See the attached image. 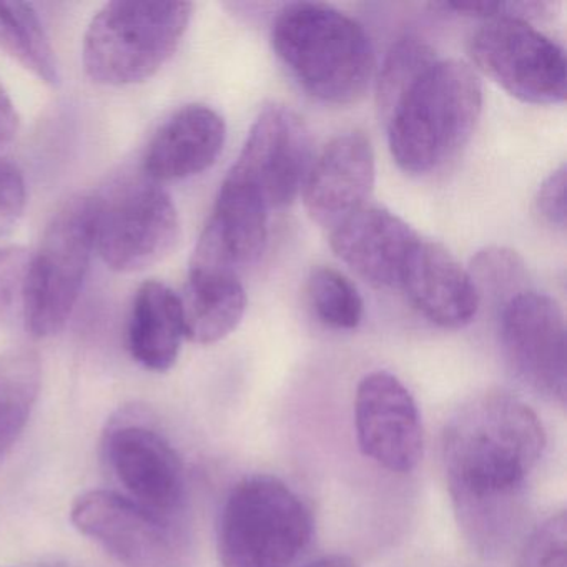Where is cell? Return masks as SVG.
Listing matches in <instances>:
<instances>
[{"mask_svg": "<svg viewBox=\"0 0 567 567\" xmlns=\"http://www.w3.org/2000/svg\"><path fill=\"white\" fill-rule=\"evenodd\" d=\"M227 137L224 117L208 105H185L175 112L148 145L144 175L174 182L202 174L215 164Z\"/></svg>", "mask_w": 567, "mask_h": 567, "instance_id": "cell-18", "label": "cell"}, {"mask_svg": "<svg viewBox=\"0 0 567 567\" xmlns=\"http://www.w3.org/2000/svg\"><path fill=\"white\" fill-rule=\"evenodd\" d=\"M95 197L78 195L62 205L32 254L24 327L32 337L59 333L81 297L95 250Z\"/></svg>", "mask_w": 567, "mask_h": 567, "instance_id": "cell-6", "label": "cell"}, {"mask_svg": "<svg viewBox=\"0 0 567 567\" xmlns=\"http://www.w3.org/2000/svg\"><path fill=\"white\" fill-rule=\"evenodd\" d=\"M400 287L423 317L441 328L466 327L476 318L481 298L470 271L444 245L420 238Z\"/></svg>", "mask_w": 567, "mask_h": 567, "instance_id": "cell-17", "label": "cell"}, {"mask_svg": "<svg viewBox=\"0 0 567 567\" xmlns=\"http://www.w3.org/2000/svg\"><path fill=\"white\" fill-rule=\"evenodd\" d=\"M19 132V114L0 82V147L11 144Z\"/></svg>", "mask_w": 567, "mask_h": 567, "instance_id": "cell-31", "label": "cell"}, {"mask_svg": "<svg viewBox=\"0 0 567 567\" xmlns=\"http://www.w3.org/2000/svg\"><path fill=\"white\" fill-rule=\"evenodd\" d=\"M470 55L487 78L526 104L554 105L566 99V54L529 22L484 21L470 41Z\"/></svg>", "mask_w": 567, "mask_h": 567, "instance_id": "cell-8", "label": "cell"}, {"mask_svg": "<svg viewBox=\"0 0 567 567\" xmlns=\"http://www.w3.org/2000/svg\"><path fill=\"white\" fill-rule=\"evenodd\" d=\"M374 184V154L363 132L334 137L315 158L301 195L315 224L334 227L364 207Z\"/></svg>", "mask_w": 567, "mask_h": 567, "instance_id": "cell-14", "label": "cell"}, {"mask_svg": "<svg viewBox=\"0 0 567 567\" xmlns=\"http://www.w3.org/2000/svg\"><path fill=\"white\" fill-rule=\"evenodd\" d=\"M546 447L536 411L506 391L467 401L444 430L443 463L457 523L481 553L506 543Z\"/></svg>", "mask_w": 567, "mask_h": 567, "instance_id": "cell-1", "label": "cell"}, {"mask_svg": "<svg viewBox=\"0 0 567 567\" xmlns=\"http://www.w3.org/2000/svg\"><path fill=\"white\" fill-rule=\"evenodd\" d=\"M42 383L41 358L29 348L0 354V457L24 431Z\"/></svg>", "mask_w": 567, "mask_h": 567, "instance_id": "cell-21", "label": "cell"}, {"mask_svg": "<svg viewBox=\"0 0 567 567\" xmlns=\"http://www.w3.org/2000/svg\"><path fill=\"white\" fill-rule=\"evenodd\" d=\"M467 271L480 298L487 293L497 300L503 298L504 305L514 295L526 290L524 261L509 248L489 247L477 251Z\"/></svg>", "mask_w": 567, "mask_h": 567, "instance_id": "cell-25", "label": "cell"}, {"mask_svg": "<svg viewBox=\"0 0 567 567\" xmlns=\"http://www.w3.org/2000/svg\"><path fill=\"white\" fill-rule=\"evenodd\" d=\"M28 204L24 177L12 162L0 155V237L11 234Z\"/></svg>", "mask_w": 567, "mask_h": 567, "instance_id": "cell-29", "label": "cell"}, {"mask_svg": "<svg viewBox=\"0 0 567 567\" xmlns=\"http://www.w3.org/2000/svg\"><path fill=\"white\" fill-rule=\"evenodd\" d=\"M104 456L127 497L135 503L165 520L184 506V464L167 437L155 427L135 421L125 411L109 424Z\"/></svg>", "mask_w": 567, "mask_h": 567, "instance_id": "cell-11", "label": "cell"}, {"mask_svg": "<svg viewBox=\"0 0 567 567\" xmlns=\"http://www.w3.org/2000/svg\"><path fill=\"white\" fill-rule=\"evenodd\" d=\"M305 567H358V564L353 559L347 556H327L321 559L315 560V563L308 564Z\"/></svg>", "mask_w": 567, "mask_h": 567, "instance_id": "cell-32", "label": "cell"}, {"mask_svg": "<svg viewBox=\"0 0 567 567\" xmlns=\"http://www.w3.org/2000/svg\"><path fill=\"white\" fill-rule=\"evenodd\" d=\"M190 2H111L89 24L84 68L95 84H141L177 51L190 24Z\"/></svg>", "mask_w": 567, "mask_h": 567, "instance_id": "cell-4", "label": "cell"}, {"mask_svg": "<svg viewBox=\"0 0 567 567\" xmlns=\"http://www.w3.org/2000/svg\"><path fill=\"white\" fill-rule=\"evenodd\" d=\"M268 210L251 188L225 178L214 212L192 255L190 270L238 275L264 254Z\"/></svg>", "mask_w": 567, "mask_h": 567, "instance_id": "cell-15", "label": "cell"}, {"mask_svg": "<svg viewBox=\"0 0 567 567\" xmlns=\"http://www.w3.org/2000/svg\"><path fill=\"white\" fill-rule=\"evenodd\" d=\"M420 235L393 212L374 205L331 230V248L358 277L378 288L400 287L408 258Z\"/></svg>", "mask_w": 567, "mask_h": 567, "instance_id": "cell-16", "label": "cell"}, {"mask_svg": "<svg viewBox=\"0 0 567 567\" xmlns=\"http://www.w3.org/2000/svg\"><path fill=\"white\" fill-rule=\"evenodd\" d=\"M354 430L361 453L391 473H411L423 460L420 408L400 378L388 371H373L358 383Z\"/></svg>", "mask_w": 567, "mask_h": 567, "instance_id": "cell-12", "label": "cell"}, {"mask_svg": "<svg viewBox=\"0 0 567 567\" xmlns=\"http://www.w3.org/2000/svg\"><path fill=\"white\" fill-rule=\"evenodd\" d=\"M499 333L514 373L536 393L566 406V321L559 303L539 291H520L501 307Z\"/></svg>", "mask_w": 567, "mask_h": 567, "instance_id": "cell-10", "label": "cell"}, {"mask_svg": "<svg viewBox=\"0 0 567 567\" xmlns=\"http://www.w3.org/2000/svg\"><path fill=\"white\" fill-rule=\"evenodd\" d=\"M271 45L295 81L318 101H360L377 69L363 25L318 2L285 6L271 25Z\"/></svg>", "mask_w": 567, "mask_h": 567, "instance_id": "cell-2", "label": "cell"}, {"mask_svg": "<svg viewBox=\"0 0 567 567\" xmlns=\"http://www.w3.org/2000/svg\"><path fill=\"white\" fill-rule=\"evenodd\" d=\"M313 144L303 118L287 105H267L227 178L251 188L268 210L290 205L301 194L313 164Z\"/></svg>", "mask_w": 567, "mask_h": 567, "instance_id": "cell-9", "label": "cell"}, {"mask_svg": "<svg viewBox=\"0 0 567 567\" xmlns=\"http://www.w3.org/2000/svg\"><path fill=\"white\" fill-rule=\"evenodd\" d=\"M308 298L321 323L334 330H354L363 320L364 303L358 288L341 271L317 267L308 277Z\"/></svg>", "mask_w": 567, "mask_h": 567, "instance_id": "cell-24", "label": "cell"}, {"mask_svg": "<svg viewBox=\"0 0 567 567\" xmlns=\"http://www.w3.org/2000/svg\"><path fill=\"white\" fill-rule=\"evenodd\" d=\"M313 536L305 501L278 477L254 474L235 484L221 509V567H290Z\"/></svg>", "mask_w": 567, "mask_h": 567, "instance_id": "cell-5", "label": "cell"}, {"mask_svg": "<svg viewBox=\"0 0 567 567\" xmlns=\"http://www.w3.org/2000/svg\"><path fill=\"white\" fill-rule=\"evenodd\" d=\"M436 61L434 49L414 35H406L391 45L377 75V105L381 121L390 117L398 102Z\"/></svg>", "mask_w": 567, "mask_h": 567, "instance_id": "cell-23", "label": "cell"}, {"mask_svg": "<svg viewBox=\"0 0 567 567\" xmlns=\"http://www.w3.org/2000/svg\"><path fill=\"white\" fill-rule=\"evenodd\" d=\"M181 303L185 337L212 344L237 330L247 310V293L238 275L190 270Z\"/></svg>", "mask_w": 567, "mask_h": 567, "instance_id": "cell-20", "label": "cell"}, {"mask_svg": "<svg viewBox=\"0 0 567 567\" xmlns=\"http://www.w3.org/2000/svg\"><path fill=\"white\" fill-rule=\"evenodd\" d=\"M181 217L167 190L141 175L95 197V250L118 274L154 267L181 240Z\"/></svg>", "mask_w": 567, "mask_h": 567, "instance_id": "cell-7", "label": "cell"}, {"mask_svg": "<svg viewBox=\"0 0 567 567\" xmlns=\"http://www.w3.org/2000/svg\"><path fill=\"white\" fill-rule=\"evenodd\" d=\"M566 165H560L540 184L534 197V212L547 227L563 231L566 228Z\"/></svg>", "mask_w": 567, "mask_h": 567, "instance_id": "cell-30", "label": "cell"}, {"mask_svg": "<svg viewBox=\"0 0 567 567\" xmlns=\"http://www.w3.org/2000/svg\"><path fill=\"white\" fill-rule=\"evenodd\" d=\"M32 251L18 245L0 247V321L24 324L25 293Z\"/></svg>", "mask_w": 567, "mask_h": 567, "instance_id": "cell-26", "label": "cell"}, {"mask_svg": "<svg viewBox=\"0 0 567 567\" xmlns=\"http://www.w3.org/2000/svg\"><path fill=\"white\" fill-rule=\"evenodd\" d=\"M483 109L480 78L464 62L440 59L384 121L401 171L430 174L470 141Z\"/></svg>", "mask_w": 567, "mask_h": 567, "instance_id": "cell-3", "label": "cell"}, {"mask_svg": "<svg viewBox=\"0 0 567 567\" xmlns=\"http://www.w3.org/2000/svg\"><path fill=\"white\" fill-rule=\"evenodd\" d=\"M71 519L125 567H167L171 563V524L125 494L87 491L72 504Z\"/></svg>", "mask_w": 567, "mask_h": 567, "instance_id": "cell-13", "label": "cell"}, {"mask_svg": "<svg viewBox=\"0 0 567 567\" xmlns=\"http://www.w3.org/2000/svg\"><path fill=\"white\" fill-rule=\"evenodd\" d=\"M0 51L49 85H58V58L31 4L0 2Z\"/></svg>", "mask_w": 567, "mask_h": 567, "instance_id": "cell-22", "label": "cell"}, {"mask_svg": "<svg viewBox=\"0 0 567 567\" xmlns=\"http://www.w3.org/2000/svg\"><path fill=\"white\" fill-rule=\"evenodd\" d=\"M516 567H567V514H550L530 530Z\"/></svg>", "mask_w": 567, "mask_h": 567, "instance_id": "cell-27", "label": "cell"}, {"mask_svg": "<svg viewBox=\"0 0 567 567\" xmlns=\"http://www.w3.org/2000/svg\"><path fill=\"white\" fill-rule=\"evenodd\" d=\"M554 6L549 2H443L436 9H443L464 18L483 19H514V21L529 22L549 14Z\"/></svg>", "mask_w": 567, "mask_h": 567, "instance_id": "cell-28", "label": "cell"}, {"mask_svg": "<svg viewBox=\"0 0 567 567\" xmlns=\"http://www.w3.org/2000/svg\"><path fill=\"white\" fill-rule=\"evenodd\" d=\"M181 297L162 281H145L128 321V348L137 363L157 373L177 363L184 340Z\"/></svg>", "mask_w": 567, "mask_h": 567, "instance_id": "cell-19", "label": "cell"}]
</instances>
